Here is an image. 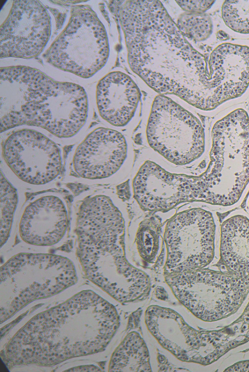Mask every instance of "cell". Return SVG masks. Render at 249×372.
<instances>
[{
  "mask_svg": "<svg viewBox=\"0 0 249 372\" xmlns=\"http://www.w3.org/2000/svg\"><path fill=\"white\" fill-rule=\"evenodd\" d=\"M3 97L12 106L0 118V132L18 126L40 127L59 138L77 134L88 117L85 89L78 84L54 80L27 66L0 68Z\"/></svg>",
  "mask_w": 249,
  "mask_h": 372,
  "instance_id": "cell-3",
  "label": "cell"
},
{
  "mask_svg": "<svg viewBox=\"0 0 249 372\" xmlns=\"http://www.w3.org/2000/svg\"><path fill=\"white\" fill-rule=\"evenodd\" d=\"M141 98L140 90L130 77L121 71L111 72L98 83L96 101L101 117L117 127L132 119Z\"/></svg>",
  "mask_w": 249,
  "mask_h": 372,
  "instance_id": "cell-15",
  "label": "cell"
},
{
  "mask_svg": "<svg viewBox=\"0 0 249 372\" xmlns=\"http://www.w3.org/2000/svg\"><path fill=\"white\" fill-rule=\"evenodd\" d=\"M210 161L198 175L201 202L233 208L249 184V116L238 108L218 119L211 131Z\"/></svg>",
  "mask_w": 249,
  "mask_h": 372,
  "instance_id": "cell-4",
  "label": "cell"
},
{
  "mask_svg": "<svg viewBox=\"0 0 249 372\" xmlns=\"http://www.w3.org/2000/svg\"><path fill=\"white\" fill-rule=\"evenodd\" d=\"M120 325L115 307L89 290L32 317L6 344L10 366H52L104 351Z\"/></svg>",
  "mask_w": 249,
  "mask_h": 372,
  "instance_id": "cell-2",
  "label": "cell"
},
{
  "mask_svg": "<svg viewBox=\"0 0 249 372\" xmlns=\"http://www.w3.org/2000/svg\"><path fill=\"white\" fill-rule=\"evenodd\" d=\"M51 33V18L38 0H15L0 26V57L31 59L43 50Z\"/></svg>",
  "mask_w": 249,
  "mask_h": 372,
  "instance_id": "cell-11",
  "label": "cell"
},
{
  "mask_svg": "<svg viewBox=\"0 0 249 372\" xmlns=\"http://www.w3.org/2000/svg\"><path fill=\"white\" fill-rule=\"evenodd\" d=\"M146 134L149 146L176 165L189 164L205 151V134L200 121L164 95H158L153 101Z\"/></svg>",
  "mask_w": 249,
  "mask_h": 372,
  "instance_id": "cell-8",
  "label": "cell"
},
{
  "mask_svg": "<svg viewBox=\"0 0 249 372\" xmlns=\"http://www.w3.org/2000/svg\"><path fill=\"white\" fill-rule=\"evenodd\" d=\"M19 197L16 188L1 171L0 174V248L9 240L13 229Z\"/></svg>",
  "mask_w": 249,
  "mask_h": 372,
  "instance_id": "cell-19",
  "label": "cell"
},
{
  "mask_svg": "<svg viewBox=\"0 0 249 372\" xmlns=\"http://www.w3.org/2000/svg\"><path fill=\"white\" fill-rule=\"evenodd\" d=\"M130 69L160 95L201 110L208 63L160 0H124L119 11Z\"/></svg>",
  "mask_w": 249,
  "mask_h": 372,
  "instance_id": "cell-1",
  "label": "cell"
},
{
  "mask_svg": "<svg viewBox=\"0 0 249 372\" xmlns=\"http://www.w3.org/2000/svg\"><path fill=\"white\" fill-rule=\"evenodd\" d=\"M219 253L227 269L249 285V214L243 210L233 211L222 221Z\"/></svg>",
  "mask_w": 249,
  "mask_h": 372,
  "instance_id": "cell-16",
  "label": "cell"
},
{
  "mask_svg": "<svg viewBox=\"0 0 249 372\" xmlns=\"http://www.w3.org/2000/svg\"><path fill=\"white\" fill-rule=\"evenodd\" d=\"M216 223L212 212L200 208L180 212L167 222L164 234L167 257L164 274L202 269L213 260Z\"/></svg>",
  "mask_w": 249,
  "mask_h": 372,
  "instance_id": "cell-9",
  "label": "cell"
},
{
  "mask_svg": "<svg viewBox=\"0 0 249 372\" xmlns=\"http://www.w3.org/2000/svg\"><path fill=\"white\" fill-rule=\"evenodd\" d=\"M247 206H248V209H249V198H248V201H247Z\"/></svg>",
  "mask_w": 249,
  "mask_h": 372,
  "instance_id": "cell-25",
  "label": "cell"
},
{
  "mask_svg": "<svg viewBox=\"0 0 249 372\" xmlns=\"http://www.w3.org/2000/svg\"><path fill=\"white\" fill-rule=\"evenodd\" d=\"M109 53L105 28L87 7L72 11L69 23L44 55L50 64L83 78H89L106 64Z\"/></svg>",
  "mask_w": 249,
  "mask_h": 372,
  "instance_id": "cell-6",
  "label": "cell"
},
{
  "mask_svg": "<svg viewBox=\"0 0 249 372\" xmlns=\"http://www.w3.org/2000/svg\"><path fill=\"white\" fill-rule=\"evenodd\" d=\"M144 319L158 343L178 360L203 364L210 361L209 334L190 326L174 310L152 305L146 309Z\"/></svg>",
  "mask_w": 249,
  "mask_h": 372,
  "instance_id": "cell-12",
  "label": "cell"
},
{
  "mask_svg": "<svg viewBox=\"0 0 249 372\" xmlns=\"http://www.w3.org/2000/svg\"><path fill=\"white\" fill-rule=\"evenodd\" d=\"M2 155L18 178L32 185L50 182L59 175L62 168L57 145L32 129H20L9 135L4 142Z\"/></svg>",
  "mask_w": 249,
  "mask_h": 372,
  "instance_id": "cell-10",
  "label": "cell"
},
{
  "mask_svg": "<svg viewBox=\"0 0 249 372\" xmlns=\"http://www.w3.org/2000/svg\"><path fill=\"white\" fill-rule=\"evenodd\" d=\"M161 219L158 216L145 218L140 224L135 243L140 256L149 263L158 259L160 245Z\"/></svg>",
  "mask_w": 249,
  "mask_h": 372,
  "instance_id": "cell-18",
  "label": "cell"
},
{
  "mask_svg": "<svg viewBox=\"0 0 249 372\" xmlns=\"http://www.w3.org/2000/svg\"><path fill=\"white\" fill-rule=\"evenodd\" d=\"M164 279L176 298L205 321L235 312L247 293V285L234 274L203 268L166 274Z\"/></svg>",
  "mask_w": 249,
  "mask_h": 372,
  "instance_id": "cell-7",
  "label": "cell"
},
{
  "mask_svg": "<svg viewBox=\"0 0 249 372\" xmlns=\"http://www.w3.org/2000/svg\"><path fill=\"white\" fill-rule=\"evenodd\" d=\"M108 371L110 372L152 371L148 349L138 332L129 333L116 347L111 356Z\"/></svg>",
  "mask_w": 249,
  "mask_h": 372,
  "instance_id": "cell-17",
  "label": "cell"
},
{
  "mask_svg": "<svg viewBox=\"0 0 249 372\" xmlns=\"http://www.w3.org/2000/svg\"><path fill=\"white\" fill-rule=\"evenodd\" d=\"M218 37L219 39H221L222 40H226L227 39H228V35L226 33H224L223 31H219L218 33Z\"/></svg>",
  "mask_w": 249,
  "mask_h": 372,
  "instance_id": "cell-24",
  "label": "cell"
},
{
  "mask_svg": "<svg viewBox=\"0 0 249 372\" xmlns=\"http://www.w3.org/2000/svg\"><path fill=\"white\" fill-rule=\"evenodd\" d=\"M221 15L230 29L239 34H249V0L225 1Z\"/></svg>",
  "mask_w": 249,
  "mask_h": 372,
  "instance_id": "cell-21",
  "label": "cell"
},
{
  "mask_svg": "<svg viewBox=\"0 0 249 372\" xmlns=\"http://www.w3.org/2000/svg\"><path fill=\"white\" fill-rule=\"evenodd\" d=\"M69 223L65 200L56 194H44L32 199L24 207L18 224L19 236L29 245L54 246L65 237Z\"/></svg>",
  "mask_w": 249,
  "mask_h": 372,
  "instance_id": "cell-13",
  "label": "cell"
},
{
  "mask_svg": "<svg viewBox=\"0 0 249 372\" xmlns=\"http://www.w3.org/2000/svg\"><path fill=\"white\" fill-rule=\"evenodd\" d=\"M177 3L185 12L205 13L214 4V0H176Z\"/></svg>",
  "mask_w": 249,
  "mask_h": 372,
  "instance_id": "cell-22",
  "label": "cell"
},
{
  "mask_svg": "<svg viewBox=\"0 0 249 372\" xmlns=\"http://www.w3.org/2000/svg\"><path fill=\"white\" fill-rule=\"evenodd\" d=\"M0 319L6 321L29 303L56 295L78 281L73 260L62 254L23 252L0 270Z\"/></svg>",
  "mask_w": 249,
  "mask_h": 372,
  "instance_id": "cell-5",
  "label": "cell"
},
{
  "mask_svg": "<svg viewBox=\"0 0 249 372\" xmlns=\"http://www.w3.org/2000/svg\"><path fill=\"white\" fill-rule=\"evenodd\" d=\"M177 25L183 34L198 42L208 39L213 30L211 17L205 13L184 12L178 16Z\"/></svg>",
  "mask_w": 249,
  "mask_h": 372,
  "instance_id": "cell-20",
  "label": "cell"
},
{
  "mask_svg": "<svg viewBox=\"0 0 249 372\" xmlns=\"http://www.w3.org/2000/svg\"><path fill=\"white\" fill-rule=\"evenodd\" d=\"M226 372H249V361L235 364L228 368Z\"/></svg>",
  "mask_w": 249,
  "mask_h": 372,
  "instance_id": "cell-23",
  "label": "cell"
},
{
  "mask_svg": "<svg viewBox=\"0 0 249 372\" xmlns=\"http://www.w3.org/2000/svg\"><path fill=\"white\" fill-rule=\"evenodd\" d=\"M127 154V142L122 133L112 129L99 127L89 134L78 146L73 166L81 177L105 178L120 168Z\"/></svg>",
  "mask_w": 249,
  "mask_h": 372,
  "instance_id": "cell-14",
  "label": "cell"
}]
</instances>
